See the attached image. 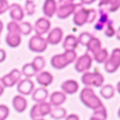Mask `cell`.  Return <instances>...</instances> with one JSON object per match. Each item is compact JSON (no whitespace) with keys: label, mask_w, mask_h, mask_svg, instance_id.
Masks as SVG:
<instances>
[{"label":"cell","mask_w":120,"mask_h":120,"mask_svg":"<svg viewBox=\"0 0 120 120\" xmlns=\"http://www.w3.org/2000/svg\"><path fill=\"white\" fill-rule=\"evenodd\" d=\"M74 68L75 71L77 73H84L89 72V70L91 68L92 63H93V59H92V56L87 53H84L83 55L77 57V59L75 60L74 62Z\"/></svg>","instance_id":"obj_9"},{"label":"cell","mask_w":120,"mask_h":120,"mask_svg":"<svg viewBox=\"0 0 120 120\" xmlns=\"http://www.w3.org/2000/svg\"><path fill=\"white\" fill-rule=\"evenodd\" d=\"M35 90V83L32 79H21L18 83H17V92L19 93V95L23 96H29L33 93V91Z\"/></svg>","instance_id":"obj_12"},{"label":"cell","mask_w":120,"mask_h":120,"mask_svg":"<svg viewBox=\"0 0 120 120\" xmlns=\"http://www.w3.org/2000/svg\"><path fill=\"white\" fill-rule=\"evenodd\" d=\"M21 35L19 33H8L5 36V42L10 48H18L21 44Z\"/></svg>","instance_id":"obj_23"},{"label":"cell","mask_w":120,"mask_h":120,"mask_svg":"<svg viewBox=\"0 0 120 120\" xmlns=\"http://www.w3.org/2000/svg\"><path fill=\"white\" fill-rule=\"evenodd\" d=\"M62 48L64 51H76L78 48V40L75 35H68L62 41Z\"/></svg>","instance_id":"obj_22"},{"label":"cell","mask_w":120,"mask_h":120,"mask_svg":"<svg viewBox=\"0 0 120 120\" xmlns=\"http://www.w3.org/2000/svg\"><path fill=\"white\" fill-rule=\"evenodd\" d=\"M79 4V1H73V0H61L57 1V10H56V16L59 19L63 20L66 19L74 14L77 5Z\"/></svg>","instance_id":"obj_4"},{"label":"cell","mask_w":120,"mask_h":120,"mask_svg":"<svg viewBox=\"0 0 120 120\" xmlns=\"http://www.w3.org/2000/svg\"><path fill=\"white\" fill-rule=\"evenodd\" d=\"M0 35H1V34H0Z\"/></svg>","instance_id":"obj_42"},{"label":"cell","mask_w":120,"mask_h":120,"mask_svg":"<svg viewBox=\"0 0 120 120\" xmlns=\"http://www.w3.org/2000/svg\"><path fill=\"white\" fill-rule=\"evenodd\" d=\"M12 105L17 113H23L27 108V100L23 96L16 95L12 99Z\"/></svg>","instance_id":"obj_19"},{"label":"cell","mask_w":120,"mask_h":120,"mask_svg":"<svg viewBox=\"0 0 120 120\" xmlns=\"http://www.w3.org/2000/svg\"><path fill=\"white\" fill-rule=\"evenodd\" d=\"M32 65L34 66V68L36 70V72L39 73L43 70V68L45 66V60L42 56H36L34 57L33 61L31 62Z\"/></svg>","instance_id":"obj_31"},{"label":"cell","mask_w":120,"mask_h":120,"mask_svg":"<svg viewBox=\"0 0 120 120\" xmlns=\"http://www.w3.org/2000/svg\"><path fill=\"white\" fill-rule=\"evenodd\" d=\"M106 118H108V111H106L105 106L102 105L94 110L93 115L90 120H106Z\"/></svg>","instance_id":"obj_27"},{"label":"cell","mask_w":120,"mask_h":120,"mask_svg":"<svg viewBox=\"0 0 120 120\" xmlns=\"http://www.w3.org/2000/svg\"><path fill=\"white\" fill-rule=\"evenodd\" d=\"M2 31H3V22L0 20V34L2 33Z\"/></svg>","instance_id":"obj_40"},{"label":"cell","mask_w":120,"mask_h":120,"mask_svg":"<svg viewBox=\"0 0 120 120\" xmlns=\"http://www.w3.org/2000/svg\"><path fill=\"white\" fill-rule=\"evenodd\" d=\"M6 58V52L3 50V49H0V63L3 62Z\"/></svg>","instance_id":"obj_38"},{"label":"cell","mask_w":120,"mask_h":120,"mask_svg":"<svg viewBox=\"0 0 120 120\" xmlns=\"http://www.w3.org/2000/svg\"><path fill=\"white\" fill-rule=\"evenodd\" d=\"M101 48H102V45H101V41L99 40V38L93 36L92 39L90 40V42L86 44V51H87L86 53L92 56V55L95 54L97 51H99Z\"/></svg>","instance_id":"obj_24"},{"label":"cell","mask_w":120,"mask_h":120,"mask_svg":"<svg viewBox=\"0 0 120 120\" xmlns=\"http://www.w3.org/2000/svg\"><path fill=\"white\" fill-rule=\"evenodd\" d=\"M115 91H116V89L114 87V85L105 84L100 87L99 93H100V96H101L103 99L109 100V99H112L115 96Z\"/></svg>","instance_id":"obj_25"},{"label":"cell","mask_w":120,"mask_h":120,"mask_svg":"<svg viewBox=\"0 0 120 120\" xmlns=\"http://www.w3.org/2000/svg\"><path fill=\"white\" fill-rule=\"evenodd\" d=\"M48 41H46L45 37L43 36H38V35H34L31 37V39L29 40L27 43V48L30 51L34 53H38L41 54L44 51L48 49Z\"/></svg>","instance_id":"obj_8"},{"label":"cell","mask_w":120,"mask_h":120,"mask_svg":"<svg viewBox=\"0 0 120 120\" xmlns=\"http://www.w3.org/2000/svg\"><path fill=\"white\" fill-rule=\"evenodd\" d=\"M56 10H57V1H55V0H46V1L43 2L42 12H43L44 18L46 19L52 18L54 15H56Z\"/></svg>","instance_id":"obj_20"},{"label":"cell","mask_w":120,"mask_h":120,"mask_svg":"<svg viewBox=\"0 0 120 120\" xmlns=\"http://www.w3.org/2000/svg\"><path fill=\"white\" fill-rule=\"evenodd\" d=\"M23 8V12H24V15L32 16L36 12V3L34 1H32V0H27L24 3V8Z\"/></svg>","instance_id":"obj_32"},{"label":"cell","mask_w":120,"mask_h":120,"mask_svg":"<svg viewBox=\"0 0 120 120\" xmlns=\"http://www.w3.org/2000/svg\"><path fill=\"white\" fill-rule=\"evenodd\" d=\"M103 33H104V36L108 38H112L116 35V29H115L114 25H113V19L104 26Z\"/></svg>","instance_id":"obj_34"},{"label":"cell","mask_w":120,"mask_h":120,"mask_svg":"<svg viewBox=\"0 0 120 120\" xmlns=\"http://www.w3.org/2000/svg\"><path fill=\"white\" fill-rule=\"evenodd\" d=\"M21 72L18 68H13L10 73L4 75L1 78V81L3 83L4 87H13L17 85V83L21 80Z\"/></svg>","instance_id":"obj_11"},{"label":"cell","mask_w":120,"mask_h":120,"mask_svg":"<svg viewBox=\"0 0 120 120\" xmlns=\"http://www.w3.org/2000/svg\"><path fill=\"white\" fill-rule=\"evenodd\" d=\"M8 8H10L8 1H6V0H0V15L8 12Z\"/></svg>","instance_id":"obj_36"},{"label":"cell","mask_w":120,"mask_h":120,"mask_svg":"<svg viewBox=\"0 0 120 120\" xmlns=\"http://www.w3.org/2000/svg\"><path fill=\"white\" fill-rule=\"evenodd\" d=\"M51 30V21L49 19L41 17V18H38L36 20L35 24L33 26V31L35 32V35L38 36H43L45 34H48Z\"/></svg>","instance_id":"obj_13"},{"label":"cell","mask_w":120,"mask_h":120,"mask_svg":"<svg viewBox=\"0 0 120 120\" xmlns=\"http://www.w3.org/2000/svg\"><path fill=\"white\" fill-rule=\"evenodd\" d=\"M92 37H93V35H92L91 33H89V32H83V33H81L80 35L77 37L78 44H81V45L86 46V44L90 42V40L92 39Z\"/></svg>","instance_id":"obj_33"},{"label":"cell","mask_w":120,"mask_h":120,"mask_svg":"<svg viewBox=\"0 0 120 120\" xmlns=\"http://www.w3.org/2000/svg\"><path fill=\"white\" fill-rule=\"evenodd\" d=\"M66 110L62 106H58V108H52V111L50 113V116L54 120H61L66 117Z\"/></svg>","instance_id":"obj_28"},{"label":"cell","mask_w":120,"mask_h":120,"mask_svg":"<svg viewBox=\"0 0 120 120\" xmlns=\"http://www.w3.org/2000/svg\"><path fill=\"white\" fill-rule=\"evenodd\" d=\"M10 115V109L5 104H0V120H6Z\"/></svg>","instance_id":"obj_35"},{"label":"cell","mask_w":120,"mask_h":120,"mask_svg":"<svg viewBox=\"0 0 120 120\" xmlns=\"http://www.w3.org/2000/svg\"><path fill=\"white\" fill-rule=\"evenodd\" d=\"M60 90L65 95H74L79 90V83L75 79H68V80H65L61 83Z\"/></svg>","instance_id":"obj_15"},{"label":"cell","mask_w":120,"mask_h":120,"mask_svg":"<svg viewBox=\"0 0 120 120\" xmlns=\"http://www.w3.org/2000/svg\"><path fill=\"white\" fill-rule=\"evenodd\" d=\"M103 64V68L106 73L113 74L116 72L120 66V49H114L112 51V54L109 55V58Z\"/></svg>","instance_id":"obj_7"},{"label":"cell","mask_w":120,"mask_h":120,"mask_svg":"<svg viewBox=\"0 0 120 120\" xmlns=\"http://www.w3.org/2000/svg\"><path fill=\"white\" fill-rule=\"evenodd\" d=\"M8 15H10L12 21H16V22H21L24 18V12L21 5L18 3H13L10 4L8 8Z\"/></svg>","instance_id":"obj_16"},{"label":"cell","mask_w":120,"mask_h":120,"mask_svg":"<svg viewBox=\"0 0 120 120\" xmlns=\"http://www.w3.org/2000/svg\"><path fill=\"white\" fill-rule=\"evenodd\" d=\"M4 90H5V87H4L3 83H2L1 78H0V97H1V96L3 95V93H4Z\"/></svg>","instance_id":"obj_39"},{"label":"cell","mask_w":120,"mask_h":120,"mask_svg":"<svg viewBox=\"0 0 120 120\" xmlns=\"http://www.w3.org/2000/svg\"><path fill=\"white\" fill-rule=\"evenodd\" d=\"M36 82L40 85L41 87H48L51 85L54 81V76L48 71H41V72L37 73L36 75Z\"/></svg>","instance_id":"obj_17"},{"label":"cell","mask_w":120,"mask_h":120,"mask_svg":"<svg viewBox=\"0 0 120 120\" xmlns=\"http://www.w3.org/2000/svg\"><path fill=\"white\" fill-rule=\"evenodd\" d=\"M79 99L82 102L83 105L93 111L103 105L101 99L98 97L97 94L95 93V91L92 87H83L79 94Z\"/></svg>","instance_id":"obj_2"},{"label":"cell","mask_w":120,"mask_h":120,"mask_svg":"<svg viewBox=\"0 0 120 120\" xmlns=\"http://www.w3.org/2000/svg\"><path fill=\"white\" fill-rule=\"evenodd\" d=\"M64 120H80L79 119V116L76 114H70L66 115V117L64 118Z\"/></svg>","instance_id":"obj_37"},{"label":"cell","mask_w":120,"mask_h":120,"mask_svg":"<svg viewBox=\"0 0 120 120\" xmlns=\"http://www.w3.org/2000/svg\"><path fill=\"white\" fill-rule=\"evenodd\" d=\"M98 13L94 8H85L79 1L74 14H73V23L76 26H83L85 23H93L97 19Z\"/></svg>","instance_id":"obj_1"},{"label":"cell","mask_w":120,"mask_h":120,"mask_svg":"<svg viewBox=\"0 0 120 120\" xmlns=\"http://www.w3.org/2000/svg\"><path fill=\"white\" fill-rule=\"evenodd\" d=\"M32 95V99L33 101H35L36 103H40V102L46 101V99L49 98V91L45 87H37L33 91Z\"/></svg>","instance_id":"obj_21"},{"label":"cell","mask_w":120,"mask_h":120,"mask_svg":"<svg viewBox=\"0 0 120 120\" xmlns=\"http://www.w3.org/2000/svg\"><path fill=\"white\" fill-rule=\"evenodd\" d=\"M98 14H106L110 15L111 13H115L119 10L120 1L119 0H104L98 3Z\"/></svg>","instance_id":"obj_10"},{"label":"cell","mask_w":120,"mask_h":120,"mask_svg":"<svg viewBox=\"0 0 120 120\" xmlns=\"http://www.w3.org/2000/svg\"><path fill=\"white\" fill-rule=\"evenodd\" d=\"M49 99H50L49 103L52 105V108H58V106H61L65 102L66 95L64 93H62L61 91H56L53 92L51 95H49Z\"/></svg>","instance_id":"obj_18"},{"label":"cell","mask_w":120,"mask_h":120,"mask_svg":"<svg viewBox=\"0 0 120 120\" xmlns=\"http://www.w3.org/2000/svg\"><path fill=\"white\" fill-rule=\"evenodd\" d=\"M33 31V25L30 22H25V21H21L18 22V32L21 36H27L32 33Z\"/></svg>","instance_id":"obj_30"},{"label":"cell","mask_w":120,"mask_h":120,"mask_svg":"<svg viewBox=\"0 0 120 120\" xmlns=\"http://www.w3.org/2000/svg\"><path fill=\"white\" fill-rule=\"evenodd\" d=\"M77 59L76 51H64L62 54H56L51 58V66L55 70H62L74 63Z\"/></svg>","instance_id":"obj_3"},{"label":"cell","mask_w":120,"mask_h":120,"mask_svg":"<svg viewBox=\"0 0 120 120\" xmlns=\"http://www.w3.org/2000/svg\"><path fill=\"white\" fill-rule=\"evenodd\" d=\"M108 58H109V52L105 48H101L99 51H97L95 54L92 55V59L95 60V62H97V63H99V64L104 63Z\"/></svg>","instance_id":"obj_26"},{"label":"cell","mask_w":120,"mask_h":120,"mask_svg":"<svg viewBox=\"0 0 120 120\" xmlns=\"http://www.w3.org/2000/svg\"><path fill=\"white\" fill-rule=\"evenodd\" d=\"M45 39L48 41V44L57 45L63 40V31L60 27H54L50 30V32L48 33V37Z\"/></svg>","instance_id":"obj_14"},{"label":"cell","mask_w":120,"mask_h":120,"mask_svg":"<svg viewBox=\"0 0 120 120\" xmlns=\"http://www.w3.org/2000/svg\"><path fill=\"white\" fill-rule=\"evenodd\" d=\"M81 82L85 87H101L104 82V77L98 70L94 72H86L81 76Z\"/></svg>","instance_id":"obj_5"},{"label":"cell","mask_w":120,"mask_h":120,"mask_svg":"<svg viewBox=\"0 0 120 120\" xmlns=\"http://www.w3.org/2000/svg\"><path fill=\"white\" fill-rule=\"evenodd\" d=\"M52 111V105L48 101L36 103L32 106L30 111V118L32 120H38V119H44V117L50 115Z\"/></svg>","instance_id":"obj_6"},{"label":"cell","mask_w":120,"mask_h":120,"mask_svg":"<svg viewBox=\"0 0 120 120\" xmlns=\"http://www.w3.org/2000/svg\"><path fill=\"white\" fill-rule=\"evenodd\" d=\"M20 72H21V75H23V76L27 79H31L32 77H35L36 75H37V72H36V70L34 68V66L32 65L31 62H30V63H25L24 65L22 66Z\"/></svg>","instance_id":"obj_29"},{"label":"cell","mask_w":120,"mask_h":120,"mask_svg":"<svg viewBox=\"0 0 120 120\" xmlns=\"http://www.w3.org/2000/svg\"><path fill=\"white\" fill-rule=\"evenodd\" d=\"M38 120H45V119H38Z\"/></svg>","instance_id":"obj_41"}]
</instances>
